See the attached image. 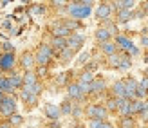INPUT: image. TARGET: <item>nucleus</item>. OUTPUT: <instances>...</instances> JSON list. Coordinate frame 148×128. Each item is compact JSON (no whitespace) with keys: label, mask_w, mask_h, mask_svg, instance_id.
<instances>
[{"label":"nucleus","mask_w":148,"mask_h":128,"mask_svg":"<svg viewBox=\"0 0 148 128\" xmlns=\"http://www.w3.org/2000/svg\"><path fill=\"white\" fill-rule=\"evenodd\" d=\"M20 65L24 67L25 71H33V67L36 65V62H34V54L31 51H25L24 54H22V58H20Z\"/></svg>","instance_id":"12"},{"label":"nucleus","mask_w":148,"mask_h":128,"mask_svg":"<svg viewBox=\"0 0 148 128\" xmlns=\"http://www.w3.org/2000/svg\"><path fill=\"white\" fill-rule=\"evenodd\" d=\"M42 90H43V87H42L40 81H38V83H34V85H24V87H22V92L31 94V96H36V97L42 94Z\"/></svg>","instance_id":"18"},{"label":"nucleus","mask_w":148,"mask_h":128,"mask_svg":"<svg viewBox=\"0 0 148 128\" xmlns=\"http://www.w3.org/2000/svg\"><path fill=\"white\" fill-rule=\"evenodd\" d=\"M85 112L90 121L92 119H96V121H107V117H108V110L103 105H88Z\"/></svg>","instance_id":"3"},{"label":"nucleus","mask_w":148,"mask_h":128,"mask_svg":"<svg viewBox=\"0 0 148 128\" xmlns=\"http://www.w3.org/2000/svg\"><path fill=\"white\" fill-rule=\"evenodd\" d=\"M72 56H74V52H72V51H71L69 47H65V49H63V51L60 52V60H62L63 63H67V62H71V58H72Z\"/></svg>","instance_id":"28"},{"label":"nucleus","mask_w":148,"mask_h":128,"mask_svg":"<svg viewBox=\"0 0 148 128\" xmlns=\"http://www.w3.org/2000/svg\"><path fill=\"white\" fill-rule=\"evenodd\" d=\"M67 13H69L71 20H83L87 16H90L92 2H88V0H85V2H74L67 7Z\"/></svg>","instance_id":"1"},{"label":"nucleus","mask_w":148,"mask_h":128,"mask_svg":"<svg viewBox=\"0 0 148 128\" xmlns=\"http://www.w3.org/2000/svg\"><path fill=\"white\" fill-rule=\"evenodd\" d=\"M72 112V103H71V99H65V101H62V105H60V114H71Z\"/></svg>","instance_id":"27"},{"label":"nucleus","mask_w":148,"mask_h":128,"mask_svg":"<svg viewBox=\"0 0 148 128\" xmlns=\"http://www.w3.org/2000/svg\"><path fill=\"white\" fill-rule=\"evenodd\" d=\"M110 5H112L114 11H123V9L132 11V9H134V5H136V2H134V0H121V2H114V4H110Z\"/></svg>","instance_id":"17"},{"label":"nucleus","mask_w":148,"mask_h":128,"mask_svg":"<svg viewBox=\"0 0 148 128\" xmlns=\"http://www.w3.org/2000/svg\"><path fill=\"white\" fill-rule=\"evenodd\" d=\"M88 58H90V54H88V52H85V54L79 56V62H78V63H79V65H83V63L87 65V63H88Z\"/></svg>","instance_id":"37"},{"label":"nucleus","mask_w":148,"mask_h":128,"mask_svg":"<svg viewBox=\"0 0 148 128\" xmlns=\"http://www.w3.org/2000/svg\"><path fill=\"white\" fill-rule=\"evenodd\" d=\"M146 107H148V101H145V99H134V101H130V114L132 116H137V114H141Z\"/></svg>","instance_id":"16"},{"label":"nucleus","mask_w":148,"mask_h":128,"mask_svg":"<svg viewBox=\"0 0 148 128\" xmlns=\"http://www.w3.org/2000/svg\"><path fill=\"white\" fill-rule=\"evenodd\" d=\"M107 110H117V99L116 97H110V99L107 101Z\"/></svg>","instance_id":"34"},{"label":"nucleus","mask_w":148,"mask_h":128,"mask_svg":"<svg viewBox=\"0 0 148 128\" xmlns=\"http://www.w3.org/2000/svg\"><path fill=\"white\" fill-rule=\"evenodd\" d=\"M98 69V63L96 62H88L87 65H85V72H92V71H96Z\"/></svg>","instance_id":"36"},{"label":"nucleus","mask_w":148,"mask_h":128,"mask_svg":"<svg viewBox=\"0 0 148 128\" xmlns=\"http://www.w3.org/2000/svg\"><path fill=\"white\" fill-rule=\"evenodd\" d=\"M94 81V72H85L83 71V74L79 76V79H78V83L79 85H85V87H88Z\"/></svg>","instance_id":"25"},{"label":"nucleus","mask_w":148,"mask_h":128,"mask_svg":"<svg viewBox=\"0 0 148 128\" xmlns=\"http://www.w3.org/2000/svg\"><path fill=\"white\" fill-rule=\"evenodd\" d=\"M112 5L110 4H99L98 7H96V18L101 20V22H105V20H110V16H112Z\"/></svg>","instance_id":"7"},{"label":"nucleus","mask_w":148,"mask_h":128,"mask_svg":"<svg viewBox=\"0 0 148 128\" xmlns=\"http://www.w3.org/2000/svg\"><path fill=\"white\" fill-rule=\"evenodd\" d=\"M112 97H116V99H127V88H125L123 79L116 81L112 85Z\"/></svg>","instance_id":"13"},{"label":"nucleus","mask_w":148,"mask_h":128,"mask_svg":"<svg viewBox=\"0 0 148 128\" xmlns=\"http://www.w3.org/2000/svg\"><path fill=\"white\" fill-rule=\"evenodd\" d=\"M132 18H134V11H128V9H123V11H117V24H127V22H130Z\"/></svg>","instance_id":"20"},{"label":"nucleus","mask_w":148,"mask_h":128,"mask_svg":"<svg viewBox=\"0 0 148 128\" xmlns=\"http://www.w3.org/2000/svg\"><path fill=\"white\" fill-rule=\"evenodd\" d=\"M9 83H11V87L16 90V88H22L24 87V78H22V74H16V72H13V74H9Z\"/></svg>","instance_id":"21"},{"label":"nucleus","mask_w":148,"mask_h":128,"mask_svg":"<svg viewBox=\"0 0 148 128\" xmlns=\"http://www.w3.org/2000/svg\"><path fill=\"white\" fill-rule=\"evenodd\" d=\"M139 87H141L143 90H146V92H148V78H143L141 81H139Z\"/></svg>","instance_id":"39"},{"label":"nucleus","mask_w":148,"mask_h":128,"mask_svg":"<svg viewBox=\"0 0 148 128\" xmlns=\"http://www.w3.org/2000/svg\"><path fill=\"white\" fill-rule=\"evenodd\" d=\"M0 56H2V49H0Z\"/></svg>","instance_id":"46"},{"label":"nucleus","mask_w":148,"mask_h":128,"mask_svg":"<svg viewBox=\"0 0 148 128\" xmlns=\"http://www.w3.org/2000/svg\"><path fill=\"white\" fill-rule=\"evenodd\" d=\"M101 123L103 121H96V119H92V121H88V128H101Z\"/></svg>","instance_id":"38"},{"label":"nucleus","mask_w":148,"mask_h":128,"mask_svg":"<svg viewBox=\"0 0 148 128\" xmlns=\"http://www.w3.org/2000/svg\"><path fill=\"white\" fill-rule=\"evenodd\" d=\"M101 51H103V54L112 56V54H116V52H117V47H116L114 42H105V43H101Z\"/></svg>","instance_id":"23"},{"label":"nucleus","mask_w":148,"mask_h":128,"mask_svg":"<svg viewBox=\"0 0 148 128\" xmlns=\"http://www.w3.org/2000/svg\"><path fill=\"white\" fill-rule=\"evenodd\" d=\"M69 76H71V72H63V74H60V76L56 78V85H65V83H67V79H69Z\"/></svg>","instance_id":"33"},{"label":"nucleus","mask_w":148,"mask_h":128,"mask_svg":"<svg viewBox=\"0 0 148 128\" xmlns=\"http://www.w3.org/2000/svg\"><path fill=\"white\" fill-rule=\"evenodd\" d=\"M0 114L5 117H11L13 114H16V99L13 96H4L0 101Z\"/></svg>","instance_id":"4"},{"label":"nucleus","mask_w":148,"mask_h":128,"mask_svg":"<svg viewBox=\"0 0 148 128\" xmlns=\"http://www.w3.org/2000/svg\"><path fill=\"white\" fill-rule=\"evenodd\" d=\"M85 43V36L79 34V33H71V36L67 38V47L76 54V52L81 49V45Z\"/></svg>","instance_id":"6"},{"label":"nucleus","mask_w":148,"mask_h":128,"mask_svg":"<svg viewBox=\"0 0 148 128\" xmlns=\"http://www.w3.org/2000/svg\"><path fill=\"white\" fill-rule=\"evenodd\" d=\"M119 126L121 128H134V119L132 117H121L119 119Z\"/></svg>","instance_id":"30"},{"label":"nucleus","mask_w":148,"mask_h":128,"mask_svg":"<svg viewBox=\"0 0 148 128\" xmlns=\"http://www.w3.org/2000/svg\"><path fill=\"white\" fill-rule=\"evenodd\" d=\"M116 47L117 51H121V52H128L132 47H134V43H132V40L128 38V36H125V34H116Z\"/></svg>","instance_id":"9"},{"label":"nucleus","mask_w":148,"mask_h":128,"mask_svg":"<svg viewBox=\"0 0 148 128\" xmlns=\"http://www.w3.org/2000/svg\"><path fill=\"white\" fill-rule=\"evenodd\" d=\"M67 47V38H53V42H51V49H53L54 52H60Z\"/></svg>","instance_id":"19"},{"label":"nucleus","mask_w":148,"mask_h":128,"mask_svg":"<svg viewBox=\"0 0 148 128\" xmlns=\"http://www.w3.org/2000/svg\"><path fill=\"white\" fill-rule=\"evenodd\" d=\"M74 128H85L83 125H76V126H74Z\"/></svg>","instance_id":"44"},{"label":"nucleus","mask_w":148,"mask_h":128,"mask_svg":"<svg viewBox=\"0 0 148 128\" xmlns=\"http://www.w3.org/2000/svg\"><path fill=\"white\" fill-rule=\"evenodd\" d=\"M63 24L67 25V27L71 29V31H74V29H78V27H81V24H79L78 20H63Z\"/></svg>","instance_id":"32"},{"label":"nucleus","mask_w":148,"mask_h":128,"mask_svg":"<svg viewBox=\"0 0 148 128\" xmlns=\"http://www.w3.org/2000/svg\"><path fill=\"white\" fill-rule=\"evenodd\" d=\"M14 63H16L14 52H2V56H0V72H13Z\"/></svg>","instance_id":"5"},{"label":"nucleus","mask_w":148,"mask_h":128,"mask_svg":"<svg viewBox=\"0 0 148 128\" xmlns=\"http://www.w3.org/2000/svg\"><path fill=\"white\" fill-rule=\"evenodd\" d=\"M24 123V117H22L20 114H13L11 117H9V126L13 128V126H18V125H22Z\"/></svg>","instance_id":"29"},{"label":"nucleus","mask_w":148,"mask_h":128,"mask_svg":"<svg viewBox=\"0 0 148 128\" xmlns=\"http://www.w3.org/2000/svg\"><path fill=\"white\" fill-rule=\"evenodd\" d=\"M117 114L121 117H132V114H130V99H117Z\"/></svg>","instance_id":"15"},{"label":"nucleus","mask_w":148,"mask_h":128,"mask_svg":"<svg viewBox=\"0 0 148 128\" xmlns=\"http://www.w3.org/2000/svg\"><path fill=\"white\" fill-rule=\"evenodd\" d=\"M141 43H143V47L148 49V34H143V36H141Z\"/></svg>","instance_id":"40"},{"label":"nucleus","mask_w":148,"mask_h":128,"mask_svg":"<svg viewBox=\"0 0 148 128\" xmlns=\"http://www.w3.org/2000/svg\"><path fill=\"white\" fill-rule=\"evenodd\" d=\"M105 88H107L105 79H103V78H94V81L88 85V92L87 94H94L96 96V94H101Z\"/></svg>","instance_id":"11"},{"label":"nucleus","mask_w":148,"mask_h":128,"mask_svg":"<svg viewBox=\"0 0 148 128\" xmlns=\"http://www.w3.org/2000/svg\"><path fill=\"white\" fill-rule=\"evenodd\" d=\"M22 78H24V85H34V83H38V76H36L34 71H27Z\"/></svg>","instance_id":"24"},{"label":"nucleus","mask_w":148,"mask_h":128,"mask_svg":"<svg viewBox=\"0 0 148 128\" xmlns=\"http://www.w3.org/2000/svg\"><path fill=\"white\" fill-rule=\"evenodd\" d=\"M71 36V29L62 22H56L53 25V38H69Z\"/></svg>","instance_id":"10"},{"label":"nucleus","mask_w":148,"mask_h":128,"mask_svg":"<svg viewBox=\"0 0 148 128\" xmlns=\"http://www.w3.org/2000/svg\"><path fill=\"white\" fill-rule=\"evenodd\" d=\"M141 9H143V13H145V14H146V16H148V2H146V4H145L143 7H141Z\"/></svg>","instance_id":"42"},{"label":"nucleus","mask_w":148,"mask_h":128,"mask_svg":"<svg viewBox=\"0 0 148 128\" xmlns=\"http://www.w3.org/2000/svg\"><path fill=\"white\" fill-rule=\"evenodd\" d=\"M22 101H25L27 107H33V105H36V101H38V97L36 96H31V94H25V92H22Z\"/></svg>","instance_id":"26"},{"label":"nucleus","mask_w":148,"mask_h":128,"mask_svg":"<svg viewBox=\"0 0 148 128\" xmlns=\"http://www.w3.org/2000/svg\"><path fill=\"white\" fill-rule=\"evenodd\" d=\"M0 128H11L9 125H0Z\"/></svg>","instance_id":"43"},{"label":"nucleus","mask_w":148,"mask_h":128,"mask_svg":"<svg viewBox=\"0 0 148 128\" xmlns=\"http://www.w3.org/2000/svg\"><path fill=\"white\" fill-rule=\"evenodd\" d=\"M67 94H69L71 99H76V101H81V99L87 96L78 81H76V83H69V87H67Z\"/></svg>","instance_id":"8"},{"label":"nucleus","mask_w":148,"mask_h":128,"mask_svg":"<svg viewBox=\"0 0 148 128\" xmlns=\"http://www.w3.org/2000/svg\"><path fill=\"white\" fill-rule=\"evenodd\" d=\"M53 58H54V51L51 49V45L49 43H42L38 47V51H36L34 62H36V65H40V67H47Z\"/></svg>","instance_id":"2"},{"label":"nucleus","mask_w":148,"mask_h":128,"mask_svg":"<svg viewBox=\"0 0 148 128\" xmlns=\"http://www.w3.org/2000/svg\"><path fill=\"white\" fill-rule=\"evenodd\" d=\"M110 38H112V34H110V31H107V29L99 27L98 31H96V40H98L99 43H105V42H110Z\"/></svg>","instance_id":"22"},{"label":"nucleus","mask_w":148,"mask_h":128,"mask_svg":"<svg viewBox=\"0 0 148 128\" xmlns=\"http://www.w3.org/2000/svg\"><path fill=\"white\" fill-rule=\"evenodd\" d=\"M0 49H2V52H13V51H14V47H13V43H11V42H4Z\"/></svg>","instance_id":"35"},{"label":"nucleus","mask_w":148,"mask_h":128,"mask_svg":"<svg viewBox=\"0 0 148 128\" xmlns=\"http://www.w3.org/2000/svg\"><path fill=\"white\" fill-rule=\"evenodd\" d=\"M0 101H2V99H0Z\"/></svg>","instance_id":"47"},{"label":"nucleus","mask_w":148,"mask_h":128,"mask_svg":"<svg viewBox=\"0 0 148 128\" xmlns=\"http://www.w3.org/2000/svg\"><path fill=\"white\" fill-rule=\"evenodd\" d=\"M43 11H45V7H43V5H31V7H29V13H31L33 16H36V14H42Z\"/></svg>","instance_id":"31"},{"label":"nucleus","mask_w":148,"mask_h":128,"mask_svg":"<svg viewBox=\"0 0 148 128\" xmlns=\"http://www.w3.org/2000/svg\"><path fill=\"white\" fill-rule=\"evenodd\" d=\"M145 78H148V69H145Z\"/></svg>","instance_id":"45"},{"label":"nucleus","mask_w":148,"mask_h":128,"mask_svg":"<svg viewBox=\"0 0 148 128\" xmlns=\"http://www.w3.org/2000/svg\"><path fill=\"white\" fill-rule=\"evenodd\" d=\"M101 128H114V125L108 123V121H103V123H101Z\"/></svg>","instance_id":"41"},{"label":"nucleus","mask_w":148,"mask_h":128,"mask_svg":"<svg viewBox=\"0 0 148 128\" xmlns=\"http://www.w3.org/2000/svg\"><path fill=\"white\" fill-rule=\"evenodd\" d=\"M43 112H45V117H49L51 121H58L60 119V107H56L53 103H47L45 107H43Z\"/></svg>","instance_id":"14"}]
</instances>
